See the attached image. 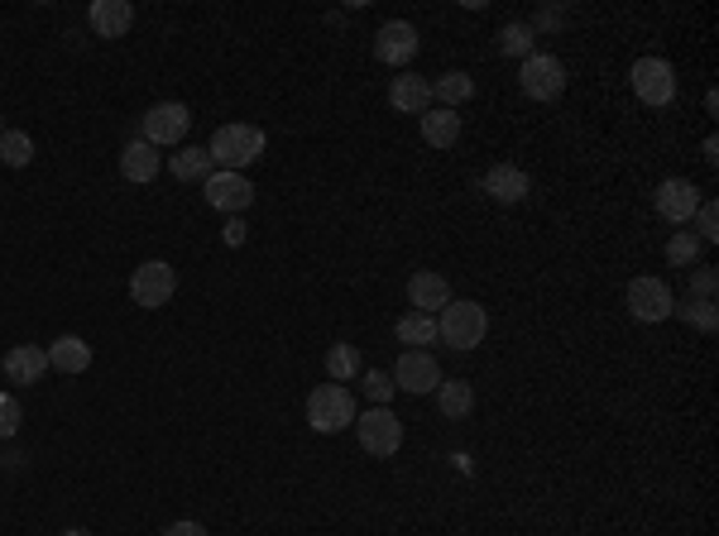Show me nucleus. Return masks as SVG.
I'll return each mask as SVG.
<instances>
[{"label": "nucleus", "mask_w": 719, "mask_h": 536, "mask_svg": "<svg viewBox=\"0 0 719 536\" xmlns=\"http://www.w3.org/2000/svg\"><path fill=\"white\" fill-rule=\"evenodd\" d=\"M202 192H207V202L226 216H240L249 202H255V182L245 173H226V168H216V173L202 182Z\"/></svg>", "instance_id": "12"}, {"label": "nucleus", "mask_w": 719, "mask_h": 536, "mask_svg": "<svg viewBox=\"0 0 719 536\" xmlns=\"http://www.w3.org/2000/svg\"><path fill=\"white\" fill-rule=\"evenodd\" d=\"M389 106L399 115H423L431 111V82H423L417 72H403V77L389 82Z\"/></svg>", "instance_id": "17"}, {"label": "nucleus", "mask_w": 719, "mask_h": 536, "mask_svg": "<svg viewBox=\"0 0 719 536\" xmlns=\"http://www.w3.org/2000/svg\"><path fill=\"white\" fill-rule=\"evenodd\" d=\"M0 163L5 168H29L34 163V139L24 130H5L0 134Z\"/></svg>", "instance_id": "28"}, {"label": "nucleus", "mask_w": 719, "mask_h": 536, "mask_svg": "<svg viewBox=\"0 0 719 536\" xmlns=\"http://www.w3.org/2000/svg\"><path fill=\"white\" fill-rule=\"evenodd\" d=\"M499 53L503 58H519V63H523L527 53H537L533 24H527V20H509V24H503V29H499Z\"/></svg>", "instance_id": "26"}, {"label": "nucleus", "mask_w": 719, "mask_h": 536, "mask_svg": "<svg viewBox=\"0 0 719 536\" xmlns=\"http://www.w3.org/2000/svg\"><path fill=\"white\" fill-rule=\"evenodd\" d=\"M437 407L447 422H465L475 412V388L465 379H441L437 383Z\"/></svg>", "instance_id": "22"}, {"label": "nucleus", "mask_w": 719, "mask_h": 536, "mask_svg": "<svg viewBox=\"0 0 719 536\" xmlns=\"http://www.w3.org/2000/svg\"><path fill=\"white\" fill-rule=\"evenodd\" d=\"M168 168H173V178H178V182H207V178L216 173L211 154H207V149H197V144H192V149H178L173 158H168Z\"/></svg>", "instance_id": "25"}, {"label": "nucleus", "mask_w": 719, "mask_h": 536, "mask_svg": "<svg viewBox=\"0 0 719 536\" xmlns=\"http://www.w3.org/2000/svg\"><path fill=\"white\" fill-rule=\"evenodd\" d=\"M307 426L321 436H336L345 426H355V398L345 383H317L307 393Z\"/></svg>", "instance_id": "3"}, {"label": "nucleus", "mask_w": 719, "mask_h": 536, "mask_svg": "<svg viewBox=\"0 0 719 536\" xmlns=\"http://www.w3.org/2000/svg\"><path fill=\"white\" fill-rule=\"evenodd\" d=\"M700 235H691V230H677V235L667 240V264H677V268H695L700 264Z\"/></svg>", "instance_id": "30"}, {"label": "nucleus", "mask_w": 719, "mask_h": 536, "mask_svg": "<svg viewBox=\"0 0 719 536\" xmlns=\"http://www.w3.org/2000/svg\"><path fill=\"white\" fill-rule=\"evenodd\" d=\"M485 192L499 206H519V202H527V192H533V178H527L523 168H513V163H495L485 173Z\"/></svg>", "instance_id": "16"}, {"label": "nucleus", "mask_w": 719, "mask_h": 536, "mask_svg": "<svg viewBox=\"0 0 719 536\" xmlns=\"http://www.w3.org/2000/svg\"><path fill=\"white\" fill-rule=\"evenodd\" d=\"M226 245H245V221H240V216L226 221Z\"/></svg>", "instance_id": "37"}, {"label": "nucleus", "mask_w": 719, "mask_h": 536, "mask_svg": "<svg viewBox=\"0 0 719 536\" xmlns=\"http://www.w3.org/2000/svg\"><path fill=\"white\" fill-rule=\"evenodd\" d=\"M87 20H92L96 39H125L130 24H135V5L130 0H92Z\"/></svg>", "instance_id": "15"}, {"label": "nucleus", "mask_w": 719, "mask_h": 536, "mask_svg": "<svg viewBox=\"0 0 719 536\" xmlns=\"http://www.w3.org/2000/svg\"><path fill=\"white\" fill-rule=\"evenodd\" d=\"M393 388H403V393H437V383H441V364L437 355H427V350H403L399 364H393Z\"/></svg>", "instance_id": "11"}, {"label": "nucleus", "mask_w": 719, "mask_h": 536, "mask_svg": "<svg viewBox=\"0 0 719 536\" xmlns=\"http://www.w3.org/2000/svg\"><path fill=\"white\" fill-rule=\"evenodd\" d=\"M0 134H5V125H0Z\"/></svg>", "instance_id": "39"}, {"label": "nucleus", "mask_w": 719, "mask_h": 536, "mask_svg": "<svg viewBox=\"0 0 719 536\" xmlns=\"http://www.w3.org/2000/svg\"><path fill=\"white\" fill-rule=\"evenodd\" d=\"M413 53H417V29L407 20H389V24H379V34H375V58L383 68H407L413 63Z\"/></svg>", "instance_id": "13"}, {"label": "nucleus", "mask_w": 719, "mask_h": 536, "mask_svg": "<svg viewBox=\"0 0 719 536\" xmlns=\"http://www.w3.org/2000/svg\"><path fill=\"white\" fill-rule=\"evenodd\" d=\"M399 393V388H393V379L383 369H375V374H365V398L375 402V407H389V398Z\"/></svg>", "instance_id": "33"}, {"label": "nucleus", "mask_w": 719, "mask_h": 536, "mask_svg": "<svg viewBox=\"0 0 719 536\" xmlns=\"http://www.w3.org/2000/svg\"><path fill=\"white\" fill-rule=\"evenodd\" d=\"M211 163L226 173H245L255 158H264V130L259 125H221L207 144Z\"/></svg>", "instance_id": "2"}, {"label": "nucleus", "mask_w": 719, "mask_h": 536, "mask_svg": "<svg viewBox=\"0 0 719 536\" xmlns=\"http://www.w3.org/2000/svg\"><path fill=\"white\" fill-rule=\"evenodd\" d=\"M0 369H5L10 383H29L34 388L48 374V350H39V345H15V350H5Z\"/></svg>", "instance_id": "18"}, {"label": "nucleus", "mask_w": 719, "mask_h": 536, "mask_svg": "<svg viewBox=\"0 0 719 536\" xmlns=\"http://www.w3.org/2000/svg\"><path fill=\"white\" fill-rule=\"evenodd\" d=\"M485 336H489V312L479 307V302H451V307H441L437 312V340L441 345H451V350H475V345H485Z\"/></svg>", "instance_id": "1"}, {"label": "nucleus", "mask_w": 719, "mask_h": 536, "mask_svg": "<svg viewBox=\"0 0 719 536\" xmlns=\"http://www.w3.org/2000/svg\"><path fill=\"white\" fill-rule=\"evenodd\" d=\"M48 369L58 374H87L92 369V345L82 336H58L48 345Z\"/></svg>", "instance_id": "20"}, {"label": "nucleus", "mask_w": 719, "mask_h": 536, "mask_svg": "<svg viewBox=\"0 0 719 536\" xmlns=\"http://www.w3.org/2000/svg\"><path fill=\"white\" fill-rule=\"evenodd\" d=\"M159 168H163V158L154 154V144H144V139H130L125 149H120V178L125 182H154L159 178Z\"/></svg>", "instance_id": "19"}, {"label": "nucleus", "mask_w": 719, "mask_h": 536, "mask_svg": "<svg viewBox=\"0 0 719 536\" xmlns=\"http://www.w3.org/2000/svg\"><path fill=\"white\" fill-rule=\"evenodd\" d=\"M63 536H92V532H87V527H68Z\"/></svg>", "instance_id": "38"}, {"label": "nucleus", "mask_w": 719, "mask_h": 536, "mask_svg": "<svg viewBox=\"0 0 719 536\" xmlns=\"http://www.w3.org/2000/svg\"><path fill=\"white\" fill-rule=\"evenodd\" d=\"M527 24H533V34H551V29H561V24H566V10H561V5H547L543 15L527 20Z\"/></svg>", "instance_id": "34"}, {"label": "nucleus", "mask_w": 719, "mask_h": 536, "mask_svg": "<svg viewBox=\"0 0 719 536\" xmlns=\"http://www.w3.org/2000/svg\"><path fill=\"white\" fill-rule=\"evenodd\" d=\"M695 206H700V187L691 178H667L653 187V211L662 216L667 226H691Z\"/></svg>", "instance_id": "10"}, {"label": "nucleus", "mask_w": 719, "mask_h": 536, "mask_svg": "<svg viewBox=\"0 0 719 536\" xmlns=\"http://www.w3.org/2000/svg\"><path fill=\"white\" fill-rule=\"evenodd\" d=\"M471 96H475L471 72H441V77L431 82V101H437L441 111H455V106H465Z\"/></svg>", "instance_id": "23"}, {"label": "nucleus", "mask_w": 719, "mask_h": 536, "mask_svg": "<svg viewBox=\"0 0 719 536\" xmlns=\"http://www.w3.org/2000/svg\"><path fill=\"white\" fill-rule=\"evenodd\" d=\"M623 302H629L633 321H643V326H657V321H667V316H671V307H677V297H671V288L662 283V278H653V273L633 278V283H629V292H623Z\"/></svg>", "instance_id": "8"}, {"label": "nucleus", "mask_w": 719, "mask_h": 536, "mask_svg": "<svg viewBox=\"0 0 719 536\" xmlns=\"http://www.w3.org/2000/svg\"><path fill=\"white\" fill-rule=\"evenodd\" d=\"M355 436H360V450H365V455L389 460V455H399V446H403V422L393 417L389 407H369L365 417H355Z\"/></svg>", "instance_id": "7"}, {"label": "nucleus", "mask_w": 719, "mask_h": 536, "mask_svg": "<svg viewBox=\"0 0 719 536\" xmlns=\"http://www.w3.org/2000/svg\"><path fill=\"white\" fill-rule=\"evenodd\" d=\"M173 292H178V273H173V264H163V259H149V264H139L135 273H130V302L144 307V312L168 307Z\"/></svg>", "instance_id": "4"}, {"label": "nucleus", "mask_w": 719, "mask_h": 536, "mask_svg": "<svg viewBox=\"0 0 719 536\" xmlns=\"http://www.w3.org/2000/svg\"><path fill=\"white\" fill-rule=\"evenodd\" d=\"M671 316H681V321L695 326V331H715V326H719L715 302H705V297H686V302H677V307H671Z\"/></svg>", "instance_id": "29"}, {"label": "nucleus", "mask_w": 719, "mask_h": 536, "mask_svg": "<svg viewBox=\"0 0 719 536\" xmlns=\"http://www.w3.org/2000/svg\"><path fill=\"white\" fill-rule=\"evenodd\" d=\"M407 302H413V312L437 316L441 307H451V283L441 273H431V268H417V273L407 278Z\"/></svg>", "instance_id": "14"}, {"label": "nucleus", "mask_w": 719, "mask_h": 536, "mask_svg": "<svg viewBox=\"0 0 719 536\" xmlns=\"http://www.w3.org/2000/svg\"><path fill=\"white\" fill-rule=\"evenodd\" d=\"M695 297H705V302H715V268H695Z\"/></svg>", "instance_id": "35"}, {"label": "nucleus", "mask_w": 719, "mask_h": 536, "mask_svg": "<svg viewBox=\"0 0 719 536\" xmlns=\"http://www.w3.org/2000/svg\"><path fill=\"white\" fill-rule=\"evenodd\" d=\"M20 422H24V407L15 393H0V441H10V436H20Z\"/></svg>", "instance_id": "32"}, {"label": "nucleus", "mask_w": 719, "mask_h": 536, "mask_svg": "<svg viewBox=\"0 0 719 536\" xmlns=\"http://www.w3.org/2000/svg\"><path fill=\"white\" fill-rule=\"evenodd\" d=\"M327 374H331V383H351L360 374V345H351V340L331 345L327 350Z\"/></svg>", "instance_id": "27"}, {"label": "nucleus", "mask_w": 719, "mask_h": 536, "mask_svg": "<svg viewBox=\"0 0 719 536\" xmlns=\"http://www.w3.org/2000/svg\"><path fill=\"white\" fill-rule=\"evenodd\" d=\"M633 82V96H638L643 106H667L671 96H677V72H671L667 58H638L629 72Z\"/></svg>", "instance_id": "9"}, {"label": "nucleus", "mask_w": 719, "mask_h": 536, "mask_svg": "<svg viewBox=\"0 0 719 536\" xmlns=\"http://www.w3.org/2000/svg\"><path fill=\"white\" fill-rule=\"evenodd\" d=\"M399 345L407 350H427V345H437V316H427V312H407L399 316Z\"/></svg>", "instance_id": "24"}, {"label": "nucleus", "mask_w": 719, "mask_h": 536, "mask_svg": "<svg viewBox=\"0 0 719 536\" xmlns=\"http://www.w3.org/2000/svg\"><path fill=\"white\" fill-rule=\"evenodd\" d=\"M192 130V111L183 101H159L144 111V125H139V139L154 144V149H173V144H183Z\"/></svg>", "instance_id": "5"}, {"label": "nucleus", "mask_w": 719, "mask_h": 536, "mask_svg": "<svg viewBox=\"0 0 719 536\" xmlns=\"http://www.w3.org/2000/svg\"><path fill=\"white\" fill-rule=\"evenodd\" d=\"M695 235H700V245H715L719 240V202H710V197H700V206H695Z\"/></svg>", "instance_id": "31"}, {"label": "nucleus", "mask_w": 719, "mask_h": 536, "mask_svg": "<svg viewBox=\"0 0 719 536\" xmlns=\"http://www.w3.org/2000/svg\"><path fill=\"white\" fill-rule=\"evenodd\" d=\"M163 536H211V532L202 527V522H168Z\"/></svg>", "instance_id": "36"}, {"label": "nucleus", "mask_w": 719, "mask_h": 536, "mask_svg": "<svg viewBox=\"0 0 719 536\" xmlns=\"http://www.w3.org/2000/svg\"><path fill=\"white\" fill-rule=\"evenodd\" d=\"M423 120V139L431 149H451L455 139H461V111H441V106H431V111L417 115Z\"/></svg>", "instance_id": "21"}, {"label": "nucleus", "mask_w": 719, "mask_h": 536, "mask_svg": "<svg viewBox=\"0 0 719 536\" xmlns=\"http://www.w3.org/2000/svg\"><path fill=\"white\" fill-rule=\"evenodd\" d=\"M519 87L527 101H557L566 92V63L551 53H527L519 68Z\"/></svg>", "instance_id": "6"}]
</instances>
